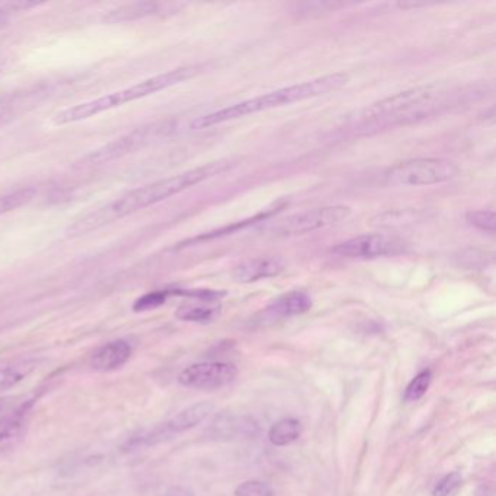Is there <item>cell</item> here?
I'll use <instances>...</instances> for the list:
<instances>
[{
  "instance_id": "7a4b0ae2",
  "label": "cell",
  "mask_w": 496,
  "mask_h": 496,
  "mask_svg": "<svg viewBox=\"0 0 496 496\" xmlns=\"http://www.w3.org/2000/svg\"><path fill=\"white\" fill-rule=\"evenodd\" d=\"M451 107V93L442 92L439 86H421L370 105L360 112L352 128L360 135H370L381 128L416 123Z\"/></svg>"
},
{
  "instance_id": "ac0fdd59",
  "label": "cell",
  "mask_w": 496,
  "mask_h": 496,
  "mask_svg": "<svg viewBox=\"0 0 496 496\" xmlns=\"http://www.w3.org/2000/svg\"><path fill=\"white\" fill-rule=\"evenodd\" d=\"M219 315V308L207 304H185L178 309L177 316L185 322L207 324Z\"/></svg>"
},
{
  "instance_id": "4fadbf2b",
  "label": "cell",
  "mask_w": 496,
  "mask_h": 496,
  "mask_svg": "<svg viewBox=\"0 0 496 496\" xmlns=\"http://www.w3.org/2000/svg\"><path fill=\"white\" fill-rule=\"evenodd\" d=\"M208 432L216 439H254L255 435L259 434V428L248 416L222 413L214 418Z\"/></svg>"
},
{
  "instance_id": "52a82bcc",
  "label": "cell",
  "mask_w": 496,
  "mask_h": 496,
  "mask_svg": "<svg viewBox=\"0 0 496 496\" xmlns=\"http://www.w3.org/2000/svg\"><path fill=\"white\" fill-rule=\"evenodd\" d=\"M352 210L346 205H326V207L312 208L303 213H297L285 219L278 220L271 227L274 235L280 238L306 235L313 231H322L327 227L338 226L350 219Z\"/></svg>"
},
{
  "instance_id": "d6986e66",
  "label": "cell",
  "mask_w": 496,
  "mask_h": 496,
  "mask_svg": "<svg viewBox=\"0 0 496 496\" xmlns=\"http://www.w3.org/2000/svg\"><path fill=\"white\" fill-rule=\"evenodd\" d=\"M37 196L35 188L16 189L13 193L4 194L0 196V216L13 212L16 208L28 204Z\"/></svg>"
},
{
  "instance_id": "4316f807",
  "label": "cell",
  "mask_w": 496,
  "mask_h": 496,
  "mask_svg": "<svg viewBox=\"0 0 496 496\" xmlns=\"http://www.w3.org/2000/svg\"><path fill=\"white\" fill-rule=\"evenodd\" d=\"M11 399H0V415H4V412L9 411V406H11Z\"/></svg>"
},
{
  "instance_id": "ffe728a7",
  "label": "cell",
  "mask_w": 496,
  "mask_h": 496,
  "mask_svg": "<svg viewBox=\"0 0 496 496\" xmlns=\"http://www.w3.org/2000/svg\"><path fill=\"white\" fill-rule=\"evenodd\" d=\"M31 369L32 367L30 364L0 369V393L15 387L18 383H21L23 379L27 378V374L30 373V370Z\"/></svg>"
},
{
  "instance_id": "5b68a950",
  "label": "cell",
  "mask_w": 496,
  "mask_h": 496,
  "mask_svg": "<svg viewBox=\"0 0 496 496\" xmlns=\"http://www.w3.org/2000/svg\"><path fill=\"white\" fill-rule=\"evenodd\" d=\"M458 173L457 163L448 159L420 158L388 168L383 178L388 187H430L453 181Z\"/></svg>"
},
{
  "instance_id": "277c9868",
  "label": "cell",
  "mask_w": 496,
  "mask_h": 496,
  "mask_svg": "<svg viewBox=\"0 0 496 496\" xmlns=\"http://www.w3.org/2000/svg\"><path fill=\"white\" fill-rule=\"evenodd\" d=\"M198 72H200V65H184V67L170 70L166 74H156V76L144 79L135 85L109 93L105 97L86 100L82 104L63 109V111L57 112L51 121L55 126H65V124L79 123L83 119L92 118V117L100 116L102 112L111 111V109H118V107L130 104V102L142 100V98L151 97L165 89L179 85L182 82L196 76Z\"/></svg>"
},
{
  "instance_id": "484cf974",
  "label": "cell",
  "mask_w": 496,
  "mask_h": 496,
  "mask_svg": "<svg viewBox=\"0 0 496 496\" xmlns=\"http://www.w3.org/2000/svg\"><path fill=\"white\" fill-rule=\"evenodd\" d=\"M166 496H194V493L184 486H172Z\"/></svg>"
},
{
  "instance_id": "603a6c76",
  "label": "cell",
  "mask_w": 496,
  "mask_h": 496,
  "mask_svg": "<svg viewBox=\"0 0 496 496\" xmlns=\"http://www.w3.org/2000/svg\"><path fill=\"white\" fill-rule=\"evenodd\" d=\"M236 496H274L273 488L265 482H243L236 488Z\"/></svg>"
},
{
  "instance_id": "44dd1931",
  "label": "cell",
  "mask_w": 496,
  "mask_h": 496,
  "mask_svg": "<svg viewBox=\"0 0 496 496\" xmlns=\"http://www.w3.org/2000/svg\"><path fill=\"white\" fill-rule=\"evenodd\" d=\"M432 374L430 370H423L420 374H416L415 379L409 383L405 390V400L406 402H416L427 393L430 385H431Z\"/></svg>"
},
{
  "instance_id": "cb8c5ba5",
  "label": "cell",
  "mask_w": 496,
  "mask_h": 496,
  "mask_svg": "<svg viewBox=\"0 0 496 496\" xmlns=\"http://www.w3.org/2000/svg\"><path fill=\"white\" fill-rule=\"evenodd\" d=\"M462 474H457V472H453V474H446L442 477L441 481L435 485L434 491H432V495L434 496H451L453 495L460 485H462Z\"/></svg>"
},
{
  "instance_id": "e0dca14e",
  "label": "cell",
  "mask_w": 496,
  "mask_h": 496,
  "mask_svg": "<svg viewBox=\"0 0 496 496\" xmlns=\"http://www.w3.org/2000/svg\"><path fill=\"white\" fill-rule=\"evenodd\" d=\"M301 432H303V427L300 421L285 418L274 423L268 432V439L273 446L285 447L300 439Z\"/></svg>"
},
{
  "instance_id": "7402d4cb",
  "label": "cell",
  "mask_w": 496,
  "mask_h": 496,
  "mask_svg": "<svg viewBox=\"0 0 496 496\" xmlns=\"http://www.w3.org/2000/svg\"><path fill=\"white\" fill-rule=\"evenodd\" d=\"M466 222L470 226L474 227L477 231H488L493 233L495 231V213L492 210H474L466 214Z\"/></svg>"
},
{
  "instance_id": "3957f363",
  "label": "cell",
  "mask_w": 496,
  "mask_h": 496,
  "mask_svg": "<svg viewBox=\"0 0 496 496\" xmlns=\"http://www.w3.org/2000/svg\"><path fill=\"white\" fill-rule=\"evenodd\" d=\"M348 81H350L348 74H332L318 77V79H313V81L304 82L300 85L277 89V91L265 93V95H261V97L242 100V102L231 105L227 109L210 112V114H205V116L196 117V119H193V123H191V128L193 130H204V128L219 126V124L227 123V121L252 116V114H257V112L268 111V109H278V107L294 104V102H300V100L326 95V93L335 92V91L343 88Z\"/></svg>"
},
{
  "instance_id": "83f0119b",
  "label": "cell",
  "mask_w": 496,
  "mask_h": 496,
  "mask_svg": "<svg viewBox=\"0 0 496 496\" xmlns=\"http://www.w3.org/2000/svg\"><path fill=\"white\" fill-rule=\"evenodd\" d=\"M6 65H8V62H6V58L0 57V74L4 72V69H6Z\"/></svg>"
},
{
  "instance_id": "6da1fadb",
  "label": "cell",
  "mask_w": 496,
  "mask_h": 496,
  "mask_svg": "<svg viewBox=\"0 0 496 496\" xmlns=\"http://www.w3.org/2000/svg\"><path fill=\"white\" fill-rule=\"evenodd\" d=\"M233 165H235V161H231V159H220L216 162L207 163V165L187 170V172L179 173L175 177L143 185L139 188L118 196L116 200L109 201L102 207L88 213L85 216L74 220V223L67 227L65 233L72 238H77V236L88 235L92 231H100V227L109 226V224L118 222L130 214H135L140 210L158 204L161 201L168 200L170 196H177L185 189L193 188L196 185L207 181L210 178L223 173L224 170H231Z\"/></svg>"
},
{
  "instance_id": "9c48e42d",
  "label": "cell",
  "mask_w": 496,
  "mask_h": 496,
  "mask_svg": "<svg viewBox=\"0 0 496 496\" xmlns=\"http://www.w3.org/2000/svg\"><path fill=\"white\" fill-rule=\"evenodd\" d=\"M213 409H214V405L212 402H200V404L193 405V406L179 412L177 416H173L172 420L158 423V425L147 428L140 434L135 435L131 441H128V446L152 447L168 441L175 435L193 430L212 413Z\"/></svg>"
},
{
  "instance_id": "9a60e30c",
  "label": "cell",
  "mask_w": 496,
  "mask_h": 496,
  "mask_svg": "<svg viewBox=\"0 0 496 496\" xmlns=\"http://www.w3.org/2000/svg\"><path fill=\"white\" fill-rule=\"evenodd\" d=\"M133 350L130 344L123 339H117L111 343L100 346L92 357L91 367L98 371H114L121 369L130 360Z\"/></svg>"
},
{
  "instance_id": "7c38bea8",
  "label": "cell",
  "mask_w": 496,
  "mask_h": 496,
  "mask_svg": "<svg viewBox=\"0 0 496 496\" xmlns=\"http://www.w3.org/2000/svg\"><path fill=\"white\" fill-rule=\"evenodd\" d=\"M285 270V261L281 257H258L240 262L231 271L238 283H257L266 278L277 277Z\"/></svg>"
},
{
  "instance_id": "30bf717a",
  "label": "cell",
  "mask_w": 496,
  "mask_h": 496,
  "mask_svg": "<svg viewBox=\"0 0 496 496\" xmlns=\"http://www.w3.org/2000/svg\"><path fill=\"white\" fill-rule=\"evenodd\" d=\"M238 376V367L231 362H196L179 374L185 387L214 390L231 385Z\"/></svg>"
},
{
  "instance_id": "d4e9b609",
  "label": "cell",
  "mask_w": 496,
  "mask_h": 496,
  "mask_svg": "<svg viewBox=\"0 0 496 496\" xmlns=\"http://www.w3.org/2000/svg\"><path fill=\"white\" fill-rule=\"evenodd\" d=\"M168 296H170V292H154L146 294V296H143L142 299L135 301V312H146V310L159 308V306L165 303Z\"/></svg>"
},
{
  "instance_id": "ba28073f",
  "label": "cell",
  "mask_w": 496,
  "mask_h": 496,
  "mask_svg": "<svg viewBox=\"0 0 496 496\" xmlns=\"http://www.w3.org/2000/svg\"><path fill=\"white\" fill-rule=\"evenodd\" d=\"M408 243L404 239L387 233H366L355 236L332 248L331 252L338 258L369 259L388 258L404 254Z\"/></svg>"
},
{
  "instance_id": "8fae6325",
  "label": "cell",
  "mask_w": 496,
  "mask_h": 496,
  "mask_svg": "<svg viewBox=\"0 0 496 496\" xmlns=\"http://www.w3.org/2000/svg\"><path fill=\"white\" fill-rule=\"evenodd\" d=\"M34 400H27L0 415V454L12 450L21 441L31 420Z\"/></svg>"
},
{
  "instance_id": "2e32d148",
  "label": "cell",
  "mask_w": 496,
  "mask_h": 496,
  "mask_svg": "<svg viewBox=\"0 0 496 496\" xmlns=\"http://www.w3.org/2000/svg\"><path fill=\"white\" fill-rule=\"evenodd\" d=\"M162 8L163 4L159 2H135L112 9L104 16V21L109 23L131 22L147 16L158 15Z\"/></svg>"
},
{
  "instance_id": "8992f818",
  "label": "cell",
  "mask_w": 496,
  "mask_h": 496,
  "mask_svg": "<svg viewBox=\"0 0 496 496\" xmlns=\"http://www.w3.org/2000/svg\"><path fill=\"white\" fill-rule=\"evenodd\" d=\"M172 124L168 121L161 123L147 124L143 127L135 128L127 135H121L118 139L107 143L105 146L100 147L97 151L89 152L83 158L74 162V170H91L98 166L111 163L117 159L124 158L127 154L135 153L143 147L149 146L152 143L161 139L170 133Z\"/></svg>"
},
{
  "instance_id": "5bb4252c",
  "label": "cell",
  "mask_w": 496,
  "mask_h": 496,
  "mask_svg": "<svg viewBox=\"0 0 496 496\" xmlns=\"http://www.w3.org/2000/svg\"><path fill=\"white\" fill-rule=\"evenodd\" d=\"M312 297L308 292H285L283 296L274 300L268 308L264 310L262 316L268 320L285 319L292 316H300L312 309Z\"/></svg>"
}]
</instances>
